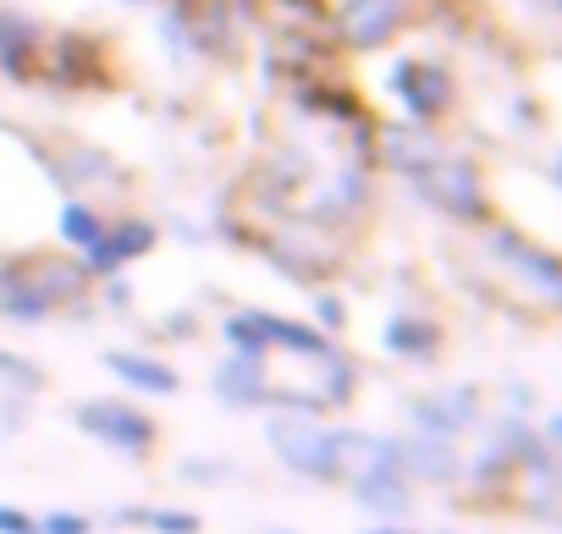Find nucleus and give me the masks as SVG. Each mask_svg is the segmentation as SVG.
<instances>
[{"label":"nucleus","instance_id":"1","mask_svg":"<svg viewBox=\"0 0 562 534\" xmlns=\"http://www.w3.org/2000/svg\"><path fill=\"white\" fill-rule=\"evenodd\" d=\"M337 424H326L321 413H270L265 419V441H270V452H276V463L288 468V474H299V479H315V485H331V479H342V468H337Z\"/></svg>","mask_w":562,"mask_h":534},{"label":"nucleus","instance_id":"2","mask_svg":"<svg viewBox=\"0 0 562 534\" xmlns=\"http://www.w3.org/2000/svg\"><path fill=\"white\" fill-rule=\"evenodd\" d=\"M414 188L425 193L430 209H441V215L458 220V226H485V220H491L485 182H480V171H474L469 160H458V155H441L436 166H425V171L414 177Z\"/></svg>","mask_w":562,"mask_h":534},{"label":"nucleus","instance_id":"3","mask_svg":"<svg viewBox=\"0 0 562 534\" xmlns=\"http://www.w3.org/2000/svg\"><path fill=\"white\" fill-rule=\"evenodd\" d=\"M72 424H78L89 441H100V446H111V452H122V457H133V463H144V457L160 446V424H155L149 413L127 408V402H78V408H72Z\"/></svg>","mask_w":562,"mask_h":534},{"label":"nucleus","instance_id":"4","mask_svg":"<svg viewBox=\"0 0 562 534\" xmlns=\"http://www.w3.org/2000/svg\"><path fill=\"white\" fill-rule=\"evenodd\" d=\"M386 89L397 94L403 116H408V122H419V127H436V122L452 111V94H458V89H452V72H447L441 61H419V56L392 61Z\"/></svg>","mask_w":562,"mask_h":534},{"label":"nucleus","instance_id":"5","mask_svg":"<svg viewBox=\"0 0 562 534\" xmlns=\"http://www.w3.org/2000/svg\"><path fill=\"white\" fill-rule=\"evenodd\" d=\"M485 248H491V259L507 264L524 287H535L546 304H557V293H562V264H557L551 248H540L535 237L507 231V226H485Z\"/></svg>","mask_w":562,"mask_h":534},{"label":"nucleus","instance_id":"6","mask_svg":"<svg viewBox=\"0 0 562 534\" xmlns=\"http://www.w3.org/2000/svg\"><path fill=\"white\" fill-rule=\"evenodd\" d=\"M408 23V0H342L337 7V39L359 56L386 50Z\"/></svg>","mask_w":562,"mask_h":534},{"label":"nucleus","instance_id":"7","mask_svg":"<svg viewBox=\"0 0 562 534\" xmlns=\"http://www.w3.org/2000/svg\"><path fill=\"white\" fill-rule=\"evenodd\" d=\"M480 391L474 386H441L430 397H414L408 402V419L419 435H436V441H458L469 430H480Z\"/></svg>","mask_w":562,"mask_h":534},{"label":"nucleus","instance_id":"8","mask_svg":"<svg viewBox=\"0 0 562 534\" xmlns=\"http://www.w3.org/2000/svg\"><path fill=\"white\" fill-rule=\"evenodd\" d=\"M155 242H160V231H155L149 220H138V215H122L116 226L105 220V237H100L89 253H78V264L89 271V282H111V276L122 271V264L144 259Z\"/></svg>","mask_w":562,"mask_h":534},{"label":"nucleus","instance_id":"9","mask_svg":"<svg viewBox=\"0 0 562 534\" xmlns=\"http://www.w3.org/2000/svg\"><path fill=\"white\" fill-rule=\"evenodd\" d=\"M0 315L18 320V326H40L56 315L50 293H45V276H40V259L23 253V259H0Z\"/></svg>","mask_w":562,"mask_h":534},{"label":"nucleus","instance_id":"10","mask_svg":"<svg viewBox=\"0 0 562 534\" xmlns=\"http://www.w3.org/2000/svg\"><path fill=\"white\" fill-rule=\"evenodd\" d=\"M337 468H342L348 485L403 474V441H397V435H375V430H342V435H337ZM403 479H408V474H403Z\"/></svg>","mask_w":562,"mask_h":534},{"label":"nucleus","instance_id":"11","mask_svg":"<svg viewBox=\"0 0 562 534\" xmlns=\"http://www.w3.org/2000/svg\"><path fill=\"white\" fill-rule=\"evenodd\" d=\"M254 320H259V337H265L270 353H293V359H310V364L337 353V337H326V331L310 326V320L276 315V309H254Z\"/></svg>","mask_w":562,"mask_h":534},{"label":"nucleus","instance_id":"12","mask_svg":"<svg viewBox=\"0 0 562 534\" xmlns=\"http://www.w3.org/2000/svg\"><path fill=\"white\" fill-rule=\"evenodd\" d=\"M447 149H441V138L430 133V127H419V122H392V127H381V160L392 166V171H403L408 182L425 171V166H436Z\"/></svg>","mask_w":562,"mask_h":534},{"label":"nucleus","instance_id":"13","mask_svg":"<svg viewBox=\"0 0 562 534\" xmlns=\"http://www.w3.org/2000/svg\"><path fill=\"white\" fill-rule=\"evenodd\" d=\"M403 474L419 485H458L463 479V452L458 441H436V435H408L403 441Z\"/></svg>","mask_w":562,"mask_h":534},{"label":"nucleus","instance_id":"14","mask_svg":"<svg viewBox=\"0 0 562 534\" xmlns=\"http://www.w3.org/2000/svg\"><path fill=\"white\" fill-rule=\"evenodd\" d=\"M40 50H45V29L23 12H7L0 7V72L7 78H34L40 72Z\"/></svg>","mask_w":562,"mask_h":534},{"label":"nucleus","instance_id":"15","mask_svg":"<svg viewBox=\"0 0 562 534\" xmlns=\"http://www.w3.org/2000/svg\"><path fill=\"white\" fill-rule=\"evenodd\" d=\"M105 370L127 386V391H144V397H177L182 391V375L160 359H144V353H127V348H111L105 353Z\"/></svg>","mask_w":562,"mask_h":534},{"label":"nucleus","instance_id":"16","mask_svg":"<svg viewBox=\"0 0 562 534\" xmlns=\"http://www.w3.org/2000/svg\"><path fill=\"white\" fill-rule=\"evenodd\" d=\"M210 386H215V397L232 402V408H259L265 391H270V375H265V359H243V353H232V359L215 364Z\"/></svg>","mask_w":562,"mask_h":534},{"label":"nucleus","instance_id":"17","mask_svg":"<svg viewBox=\"0 0 562 534\" xmlns=\"http://www.w3.org/2000/svg\"><path fill=\"white\" fill-rule=\"evenodd\" d=\"M370 204V177L359 171V166H337L326 182H321V193L310 198V215H321V220H348V215H359Z\"/></svg>","mask_w":562,"mask_h":534},{"label":"nucleus","instance_id":"18","mask_svg":"<svg viewBox=\"0 0 562 534\" xmlns=\"http://www.w3.org/2000/svg\"><path fill=\"white\" fill-rule=\"evenodd\" d=\"M353 490H359V507L375 512L381 523H408V512H414V479H403V474L364 479V485H353Z\"/></svg>","mask_w":562,"mask_h":534},{"label":"nucleus","instance_id":"19","mask_svg":"<svg viewBox=\"0 0 562 534\" xmlns=\"http://www.w3.org/2000/svg\"><path fill=\"white\" fill-rule=\"evenodd\" d=\"M381 342H386V353H397V359H436L441 326H436V320H419V315H392L386 331H381Z\"/></svg>","mask_w":562,"mask_h":534},{"label":"nucleus","instance_id":"20","mask_svg":"<svg viewBox=\"0 0 562 534\" xmlns=\"http://www.w3.org/2000/svg\"><path fill=\"white\" fill-rule=\"evenodd\" d=\"M116 529H149V534H204V518L188 507H116Z\"/></svg>","mask_w":562,"mask_h":534},{"label":"nucleus","instance_id":"21","mask_svg":"<svg viewBox=\"0 0 562 534\" xmlns=\"http://www.w3.org/2000/svg\"><path fill=\"white\" fill-rule=\"evenodd\" d=\"M100 237H105V215H100L94 204H83V198H67V204H61V242H67L72 253H89Z\"/></svg>","mask_w":562,"mask_h":534},{"label":"nucleus","instance_id":"22","mask_svg":"<svg viewBox=\"0 0 562 534\" xmlns=\"http://www.w3.org/2000/svg\"><path fill=\"white\" fill-rule=\"evenodd\" d=\"M0 391H12V397H34V391H45V370H40L34 359L12 353V348H0Z\"/></svg>","mask_w":562,"mask_h":534},{"label":"nucleus","instance_id":"23","mask_svg":"<svg viewBox=\"0 0 562 534\" xmlns=\"http://www.w3.org/2000/svg\"><path fill=\"white\" fill-rule=\"evenodd\" d=\"M221 337H226V348H232V353H243V359H265V353H270V348H265V337H259L254 309H232V315H226V326H221Z\"/></svg>","mask_w":562,"mask_h":534},{"label":"nucleus","instance_id":"24","mask_svg":"<svg viewBox=\"0 0 562 534\" xmlns=\"http://www.w3.org/2000/svg\"><path fill=\"white\" fill-rule=\"evenodd\" d=\"M315 320H321L326 337H342V331H348V304H342L337 293H321V298H315Z\"/></svg>","mask_w":562,"mask_h":534},{"label":"nucleus","instance_id":"25","mask_svg":"<svg viewBox=\"0 0 562 534\" xmlns=\"http://www.w3.org/2000/svg\"><path fill=\"white\" fill-rule=\"evenodd\" d=\"M40 534H94V518L56 507V512H45V518H40Z\"/></svg>","mask_w":562,"mask_h":534},{"label":"nucleus","instance_id":"26","mask_svg":"<svg viewBox=\"0 0 562 534\" xmlns=\"http://www.w3.org/2000/svg\"><path fill=\"white\" fill-rule=\"evenodd\" d=\"M0 534H40V518L23 507H0Z\"/></svg>","mask_w":562,"mask_h":534},{"label":"nucleus","instance_id":"27","mask_svg":"<svg viewBox=\"0 0 562 534\" xmlns=\"http://www.w3.org/2000/svg\"><path fill=\"white\" fill-rule=\"evenodd\" d=\"M182 474H188V479H232L226 463H182Z\"/></svg>","mask_w":562,"mask_h":534},{"label":"nucleus","instance_id":"28","mask_svg":"<svg viewBox=\"0 0 562 534\" xmlns=\"http://www.w3.org/2000/svg\"><path fill=\"white\" fill-rule=\"evenodd\" d=\"M370 534H408V529H403V523H375Z\"/></svg>","mask_w":562,"mask_h":534},{"label":"nucleus","instance_id":"29","mask_svg":"<svg viewBox=\"0 0 562 534\" xmlns=\"http://www.w3.org/2000/svg\"><path fill=\"white\" fill-rule=\"evenodd\" d=\"M122 7H149V0H122Z\"/></svg>","mask_w":562,"mask_h":534},{"label":"nucleus","instance_id":"30","mask_svg":"<svg viewBox=\"0 0 562 534\" xmlns=\"http://www.w3.org/2000/svg\"><path fill=\"white\" fill-rule=\"evenodd\" d=\"M270 534H288V529H270Z\"/></svg>","mask_w":562,"mask_h":534}]
</instances>
